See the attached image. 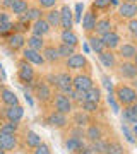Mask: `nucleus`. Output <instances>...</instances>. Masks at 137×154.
Returning a JSON list of instances; mask_svg holds the SVG:
<instances>
[{"mask_svg":"<svg viewBox=\"0 0 137 154\" xmlns=\"http://www.w3.org/2000/svg\"><path fill=\"white\" fill-rule=\"evenodd\" d=\"M113 96L115 99L118 101V105L127 108V106H132L134 103H137V93L134 91L130 84H117L115 88H113Z\"/></svg>","mask_w":137,"mask_h":154,"instance_id":"1","label":"nucleus"},{"mask_svg":"<svg viewBox=\"0 0 137 154\" xmlns=\"http://www.w3.org/2000/svg\"><path fill=\"white\" fill-rule=\"evenodd\" d=\"M17 79L21 84H27L33 86L34 79H36V72H34V65L29 63L27 60H19L17 62Z\"/></svg>","mask_w":137,"mask_h":154,"instance_id":"2","label":"nucleus"},{"mask_svg":"<svg viewBox=\"0 0 137 154\" xmlns=\"http://www.w3.org/2000/svg\"><path fill=\"white\" fill-rule=\"evenodd\" d=\"M33 96L38 99L41 105L50 103V101L53 99V91H51V86H50L45 79H39V81L33 82Z\"/></svg>","mask_w":137,"mask_h":154,"instance_id":"3","label":"nucleus"},{"mask_svg":"<svg viewBox=\"0 0 137 154\" xmlns=\"http://www.w3.org/2000/svg\"><path fill=\"white\" fill-rule=\"evenodd\" d=\"M51 105H53V110L62 111V113H65V115L74 113V103H72V99L69 98L67 94L60 93V91H57V93L53 94Z\"/></svg>","mask_w":137,"mask_h":154,"instance_id":"4","label":"nucleus"},{"mask_svg":"<svg viewBox=\"0 0 137 154\" xmlns=\"http://www.w3.org/2000/svg\"><path fill=\"white\" fill-rule=\"evenodd\" d=\"M45 123L48 127H51V128L62 130V128H65V127L69 125V115L62 113V111L51 110L48 115H46V118H45Z\"/></svg>","mask_w":137,"mask_h":154,"instance_id":"5","label":"nucleus"},{"mask_svg":"<svg viewBox=\"0 0 137 154\" xmlns=\"http://www.w3.org/2000/svg\"><path fill=\"white\" fill-rule=\"evenodd\" d=\"M118 75L122 79H127V81H132V79H135L137 77V65L134 63L132 60H122L118 65Z\"/></svg>","mask_w":137,"mask_h":154,"instance_id":"6","label":"nucleus"},{"mask_svg":"<svg viewBox=\"0 0 137 154\" xmlns=\"http://www.w3.org/2000/svg\"><path fill=\"white\" fill-rule=\"evenodd\" d=\"M74 89V77L69 72H60L57 74V91L64 94H69Z\"/></svg>","mask_w":137,"mask_h":154,"instance_id":"7","label":"nucleus"},{"mask_svg":"<svg viewBox=\"0 0 137 154\" xmlns=\"http://www.w3.org/2000/svg\"><path fill=\"white\" fill-rule=\"evenodd\" d=\"M84 139L89 140V142H96L99 139H104V132L101 125L96 123V122H91L88 127H86V130H84Z\"/></svg>","mask_w":137,"mask_h":154,"instance_id":"8","label":"nucleus"},{"mask_svg":"<svg viewBox=\"0 0 137 154\" xmlns=\"http://www.w3.org/2000/svg\"><path fill=\"white\" fill-rule=\"evenodd\" d=\"M93 86H94V81L89 74L81 72V74L74 75V89H77V91H86L88 93Z\"/></svg>","mask_w":137,"mask_h":154,"instance_id":"9","label":"nucleus"},{"mask_svg":"<svg viewBox=\"0 0 137 154\" xmlns=\"http://www.w3.org/2000/svg\"><path fill=\"white\" fill-rule=\"evenodd\" d=\"M65 67L69 70H81L84 67H89V63H88L86 55H82V53H74L72 57H69L65 60Z\"/></svg>","mask_w":137,"mask_h":154,"instance_id":"10","label":"nucleus"},{"mask_svg":"<svg viewBox=\"0 0 137 154\" xmlns=\"http://www.w3.org/2000/svg\"><path fill=\"white\" fill-rule=\"evenodd\" d=\"M118 17L123 21H130L137 17V4L132 2H122L118 5Z\"/></svg>","mask_w":137,"mask_h":154,"instance_id":"11","label":"nucleus"},{"mask_svg":"<svg viewBox=\"0 0 137 154\" xmlns=\"http://www.w3.org/2000/svg\"><path fill=\"white\" fill-rule=\"evenodd\" d=\"M0 144L7 152H14L19 149V137L17 134H2L0 132Z\"/></svg>","mask_w":137,"mask_h":154,"instance_id":"12","label":"nucleus"},{"mask_svg":"<svg viewBox=\"0 0 137 154\" xmlns=\"http://www.w3.org/2000/svg\"><path fill=\"white\" fill-rule=\"evenodd\" d=\"M22 58L27 60L29 63H33V65H45L46 63L43 53L33 48H22Z\"/></svg>","mask_w":137,"mask_h":154,"instance_id":"13","label":"nucleus"},{"mask_svg":"<svg viewBox=\"0 0 137 154\" xmlns=\"http://www.w3.org/2000/svg\"><path fill=\"white\" fill-rule=\"evenodd\" d=\"M4 118L11 122H21L24 118V108L21 105H14V106H4Z\"/></svg>","mask_w":137,"mask_h":154,"instance_id":"14","label":"nucleus"},{"mask_svg":"<svg viewBox=\"0 0 137 154\" xmlns=\"http://www.w3.org/2000/svg\"><path fill=\"white\" fill-rule=\"evenodd\" d=\"M96 22H98V14H94L91 9H89L84 16H82V29H84V33H88V34H93L94 33V29H96Z\"/></svg>","mask_w":137,"mask_h":154,"instance_id":"15","label":"nucleus"},{"mask_svg":"<svg viewBox=\"0 0 137 154\" xmlns=\"http://www.w3.org/2000/svg\"><path fill=\"white\" fill-rule=\"evenodd\" d=\"M74 28V14L67 4L60 7V29H72Z\"/></svg>","mask_w":137,"mask_h":154,"instance_id":"16","label":"nucleus"},{"mask_svg":"<svg viewBox=\"0 0 137 154\" xmlns=\"http://www.w3.org/2000/svg\"><path fill=\"white\" fill-rule=\"evenodd\" d=\"M0 101H2V105L4 106H14V105H19V98H17V94L12 91L11 88H0Z\"/></svg>","mask_w":137,"mask_h":154,"instance_id":"17","label":"nucleus"},{"mask_svg":"<svg viewBox=\"0 0 137 154\" xmlns=\"http://www.w3.org/2000/svg\"><path fill=\"white\" fill-rule=\"evenodd\" d=\"M117 55L122 60H134V57L137 55V46L134 43H122L117 48Z\"/></svg>","mask_w":137,"mask_h":154,"instance_id":"18","label":"nucleus"},{"mask_svg":"<svg viewBox=\"0 0 137 154\" xmlns=\"http://www.w3.org/2000/svg\"><path fill=\"white\" fill-rule=\"evenodd\" d=\"M99 62L103 63L104 69H117L118 62H117V53H113V50H104L98 55Z\"/></svg>","mask_w":137,"mask_h":154,"instance_id":"19","label":"nucleus"},{"mask_svg":"<svg viewBox=\"0 0 137 154\" xmlns=\"http://www.w3.org/2000/svg\"><path fill=\"white\" fill-rule=\"evenodd\" d=\"M101 39H103V43H104V46H106V50H117L122 45L120 34L117 33L115 29H113V31H110V33H106L104 36H101Z\"/></svg>","mask_w":137,"mask_h":154,"instance_id":"20","label":"nucleus"},{"mask_svg":"<svg viewBox=\"0 0 137 154\" xmlns=\"http://www.w3.org/2000/svg\"><path fill=\"white\" fill-rule=\"evenodd\" d=\"M7 45H9V48H12V50H21V48L26 46V36L22 33H16V31H14L12 34L7 36Z\"/></svg>","mask_w":137,"mask_h":154,"instance_id":"21","label":"nucleus"},{"mask_svg":"<svg viewBox=\"0 0 137 154\" xmlns=\"http://www.w3.org/2000/svg\"><path fill=\"white\" fill-rule=\"evenodd\" d=\"M50 31H51V26L48 24V21H46L45 17L34 21L33 26H31V33L36 34V36H45V34H48Z\"/></svg>","mask_w":137,"mask_h":154,"instance_id":"22","label":"nucleus"},{"mask_svg":"<svg viewBox=\"0 0 137 154\" xmlns=\"http://www.w3.org/2000/svg\"><path fill=\"white\" fill-rule=\"evenodd\" d=\"M84 146H86V144H84V137H74V135H69V139L65 140V149L70 154L79 152Z\"/></svg>","mask_w":137,"mask_h":154,"instance_id":"23","label":"nucleus"},{"mask_svg":"<svg viewBox=\"0 0 137 154\" xmlns=\"http://www.w3.org/2000/svg\"><path fill=\"white\" fill-rule=\"evenodd\" d=\"M110 31H113V22L110 17H101L98 19L96 22V29H94V34H98V36H104L106 33Z\"/></svg>","mask_w":137,"mask_h":154,"instance_id":"24","label":"nucleus"},{"mask_svg":"<svg viewBox=\"0 0 137 154\" xmlns=\"http://www.w3.org/2000/svg\"><path fill=\"white\" fill-rule=\"evenodd\" d=\"M88 43H89V48L93 50L96 55H99L101 51H104V50H106V46H104L101 36H98V34H94V33L88 36Z\"/></svg>","mask_w":137,"mask_h":154,"instance_id":"25","label":"nucleus"},{"mask_svg":"<svg viewBox=\"0 0 137 154\" xmlns=\"http://www.w3.org/2000/svg\"><path fill=\"white\" fill-rule=\"evenodd\" d=\"M60 41L65 43V45H70V46H74V48L79 46V38H77V34L74 33V29H62Z\"/></svg>","mask_w":137,"mask_h":154,"instance_id":"26","label":"nucleus"},{"mask_svg":"<svg viewBox=\"0 0 137 154\" xmlns=\"http://www.w3.org/2000/svg\"><path fill=\"white\" fill-rule=\"evenodd\" d=\"M41 142H43V140H41V137H39L34 130H27L26 135H24V146H26L27 149H31V151H33V149H36Z\"/></svg>","mask_w":137,"mask_h":154,"instance_id":"27","label":"nucleus"},{"mask_svg":"<svg viewBox=\"0 0 137 154\" xmlns=\"http://www.w3.org/2000/svg\"><path fill=\"white\" fill-rule=\"evenodd\" d=\"M43 57L45 60L48 62V63H57V62L60 60V55H58V50H57V46L55 45H46L43 48Z\"/></svg>","mask_w":137,"mask_h":154,"instance_id":"28","label":"nucleus"},{"mask_svg":"<svg viewBox=\"0 0 137 154\" xmlns=\"http://www.w3.org/2000/svg\"><path fill=\"white\" fill-rule=\"evenodd\" d=\"M91 122H93L91 115H89V113H86V111H82V110L76 111V113L72 115V123H74V125H77V127H84V125L88 127Z\"/></svg>","mask_w":137,"mask_h":154,"instance_id":"29","label":"nucleus"},{"mask_svg":"<svg viewBox=\"0 0 137 154\" xmlns=\"http://www.w3.org/2000/svg\"><path fill=\"white\" fill-rule=\"evenodd\" d=\"M26 45L27 48L38 50V51H43V48L46 46L45 45V36H36V34H31L29 38H26Z\"/></svg>","mask_w":137,"mask_h":154,"instance_id":"30","label":"nucleus"},{"mask_svg":"<svg viewBox=\"0 0 137 154\" xmlns=\"http://www.w3.org/2000/svg\"><path fill=\"white\" fill-rule=\"evenodd\" d=\"M45 19L48 21V24L51 26V29H60V11L57 9H50L46 14H45Z\"/></svg>","mask_w":137,"mask_h":154,"instance_id":"31","label":"nucleus"},{"mask_svg":"<svg viewBox=\"0 0 137 154\" xmlns=\"http://www.w3.org/2000/svg\"><path fill=\"white\" fill-rule=\"evenodd\" d=\"M19 122H11V120H4L0 122V132L2 134H17L19 132Z\"/></svg>","mask_w":137,"mask_h":154,"instance_id":"32","label":"nucleus"},{"mask_svg":"<svg viewBox=\"0 0 137 154\" xmlns=\"http://www.w3.org/2000/svg\"><path fill=\"white\" fill-rule=\"evenodd\" d=\"M29 2H27V0H17L16 4H14V5L11 7V12L12 14H14V16H22V14H26L27 11H29Z\"/></svg>","mask_w":137,"mask_h":154,"instance_id":"33","label":"nucleus"},{"mask_svg":"<svg viewBox=\"0 0 137 154\" xmlns=\"http://www.w3.org/2000/svg\"><path fill=\"white\" fill-rule=\"evenodd\" d=\"M111 7L113 5H111L110 0H94L93 4H91V11H93L94 14H98V12H108Z\"/></svg>","mask_w":137,"mask_h":154,"instance_id":"34","label":"nucleus"},{"mask_svg":"<svg viewBox=\"0 0 137 154\" xmlns=\"http://www.w3.org/2000/svg\"><path fill=\"white\" fill-rule=\"evenodd\" d=\"M57 50H58V55H60V58H69V57H72L74 53H77L76 48L74 46H70V45H65V43H58L57 45Z\"/></svg>","mask_w":137,"mask_h":154,"instance_id":"35","label":"nucleus"},{"mask_svg":"<svg viewBox=\"0 0 137 154\" xmlns=\"http://www.w3.org/2000/svg\"><path fill=\"white\" fill-rule=\"evenodd\" d=\"M67 96L72 99V103H77L79 106H81L82 103L88 99V93H86V91H77V89H72V91L67 94Z\"/></svg>","mask_w":137,"mask_h":154,"instance_id":"36","label":"nucleus"},{"mask_svg":"<svg viewBox=\"0 0 137 154\" xmlns=\"http://www.w3.org/2000/svg\"><path fill=\"white\" fill-rule=\"evenodd\" d=\"M89 147L93 149L94 154H104L106 149H108V140H106V139H99V140H96V142H91Z\"/></svg>","mask_w":137,"mask_h":154,"instance_id":"37","label":"nucleus"},{"mask_svg":"<svg viewBox=\"0 0 137 154\" xmlns=\"http://www.w3.org/2000/svg\"><path fill=\"white\" fill-rule=\"evenodd\" d=\"M81 110L86 111V113H89V115H94V113H98V110H99V103L86 99V101L81 105Z\"/></svg>","mask_w":137,"mask_h":154,"instance_id":"38","label":"nucleus"},{"mask_svg":"<svg viewBox=\"0 0 137 154\" xmlns=\"http://www.w3.org/2000/svg\"><path fill=\"white\" fill-rule=\"evenodd\" d=\"M108 154H125V149L118 140H108V149H106Z\"/></svg>","mask_w":137,"mask_h":154,"instance_id":"39","label":"nucleus"},{"mask_svg":"<svg viewBox=\"0 0 137 154\" xmlns=\"http://www.w3.org/2000/svg\"><path fill=\"white\" fill-rule=\"evenodd\" d=\"M26 14H27V17H29V21L34 22V21H38V19L43 17V9L39 5H33V7H29V11H27Z\"/></svg>","mask_w":137,"mask_h":154,"instance_id":"40","label":"nucleus"},{"mask_svg":"<svg viewBox=\"0 0 137 154\" xmlns=\"http://www.w3.org/2000/svg\"><path fill=\"white\" fill-rule=\"evenodd\" d=\"M88 99L89 101H96V103H99V101H101V89H99L98 86H93V88L88 91Z\"/></svg>","mask_w":137,"mask_h":154,"instance_id":"41","label":"nucleus"},{"mask_svg":"<svg viewBox=\"0 0 137 154\" xmlns=\"http://www.w3.org/2000/svg\"><path fill=\"white\" fill-rule=\"evenodd\" d=\"M57 4H58V0H38V5L41 7V9H46V11L55 9Z\"/></svg>","mask_w":137,"mask_h":154,"instance_id":"42","label":"nucleus"},{"mask_svg":"<svg viewBox=\"0 0 137 154\" xmlns=\"http://www.w3.org/2000/svg\"><path fill=\"white\" fill-rule=\"evenodd\" d=\"M127 29H129V33L137 39V17L135 19H130V21H127Z\"/></svg>","mask_w":137,"mask_h":154,"instance_id":"43","label":"nucleus"},{"mask_svg":"<svg viewBox=\"0 0 137 154\" xmlns=\"http://www.w3.org/2000/svg\"><path fill=\"white\" fill-rule=\"evenodd\" d=\"M33 154H51V149H50L48 144L41 142L36 149H33Z\"/></svg>","mask_w":137,"mask_h":154,"instance_id":"44","label":"nucleus"},{"mask_svg":"<svg viewBox=\"0 0 137 154\" xmlns=\"http://www.w3.org/2000/svg\"><path fill=\"white\" fill-rule=\"evenodd\" d=\"M82 11H84V5L81 2L76 5V14H74V22H81L82 21Z\"/></svg>","mask_w":137,"mask_h":154,"instance_id":"45","label":"nucleus"},{"mask_svg":"<svg viewBox=\"0 0 137 154\" xmlns=\"http://www.w3.org/2000/svg\"><path fill=\"white\" fill-rule=\"evenodd\" d=\"M7 22H12V19H11V14L7 11H0V24H7Z\"/></svg>","mask_w":137,"mask_h":154,"instance_id":"46","label":"nucleus"},{"mask_svg":"<svg viewBox=\"0 0 137 154\" xmlns=\"http://www.w3.org/2000/svg\"><path fill=\"white\" fill-rule=\"evenodd\" d=\"M45 81L51 86V88H55L57 89V74H48V75L45 77Z\"/></svg>","mask_w":137,"mask_h":154,"instance_id":"47","label":"nucleus"},{"mask_svg":"<svg viewBox=\"0 0 137 154\" xmlns=\"http://www.w3.org/2000/svg\"><path fill=\"white\" fill-rule=\"evenodd\" d=\"M108 103L110 105H111V108H113V113H118V101H117L115 99V96H113V94H111V96H108Z\"/></svg>","mask_w":137,"mask_h":154,"instance_id":"48","label":"nucleus"},{"mask_svg":"<svg viewBox=\"0 0 137 154\" xmlns=\"http://www.w3.org/2000/svg\"><path fill=\"white\" fill-rule=\"evenodd\" d=\"M101 81H103L104 88H106L110 93L113 94V84H111V81H110V77H108V75H103V77H101Z\"/></svg>","mask_w":137,"mask_h":154,"instance_id":"49","label":"nucleus"},{"mask_svg":"<svg viewBox=\"0 0 137 154\" xmlns=\"http://www.w3.org/2000/svg\"><path fill=\"white\" fill-rule=\"evenodd\" d=\"M16 2H17V0H2V2H0V5H2L4 11H11V7L14 5Z\"/></svg>","mask_w":137,"mask_h":154,"instance_id":"50","label":"nucleus"},{"mask_svg":"<svg viewBox=\"0 0 137 154\" xmlns=\"http://www.w3.org/2000/svg\"><path fill=\"white\" fill-rule=\"evenodd\" d=\"M129 108V111H130V115H132V118H134V122L137 123V103H134L132 106H127Z\"/></svg>","mask_w":137,"mask_h":154,"instance_id":"51","label":"nucleus"},{"mask_svg":"<svg viewBox=\"0 0 137 154\" xmlns=\"http://www.w3.org/2000/svg\"><path fill=\"white\" fill-rule=\"evenodd\" d=\"M76 154H94V152H93V149L89 147V146H84V147H82L79 152H76Z\"/></svg>","mask_w":137,"mask_h":154,"instance_id":"52","label":"nucleus"},{"mask_svg":"<svg viewBox=\"0 0 137 154\" xmlns=\"http://www.w3.org/2000/svg\"><path fill=\"white\" fill-rule=\"evenodd\" d=\"M130 86H132V88H134V91H135V93H137V77H135V79H132V81H130Z\"/></svg>","mask_w":137,"mask_h":154,"instance_id":"53","label":"nucleus"},{"mask_svg":"<svg viewBox=\"0 0 137 154\" xmlns=\"http://www.w3.org/2000/svg\"><path fill=\"white\" fill-rule=\"evenodd\" d=\"M110 2H111V5H113V7H118L122 4L120 0H110Z\"/></svg>","mask_w":137,"mask_h":154,"instance_id":"54","label":"nucleus"},{"mask_svg":"<svg viewBox=\"0 0 137 154\" xmlns=\"http://www.w3.org/2000/svg\"><path fill=\"white\" fill-rule=\"evenodd\" d=\"M0 154H7V151L4 149V146H2V144H0Z\"/></svg>","mask_w":137,"mask_h":154,"instance_id":"55","label":"nucleus"},{"mask_svg":"<svg viewBox=\"0 0 137 154\" xmlns=\"http://www.w3.org/2000/svg\"><path fill=\"white\" fill-rule=\"evenodd\" d=\"M123 2H132V4H137V0H123Z\"/></svg>","mask_w":137,"mask_h":154,"instance_id":"56","label":"nucleus"},{"mask_svg":"<svg viewBox=\"0 0 137 154\" xmlns=\"http://www.w3.org/2000/svg\"><path fill=\"white\" fill-rule=\"evenodd\" d=\"M132 62H134V63H135V65H137V55L134 57V60H132Z\"/></svg>","mask_w":137,"mask_h":154,"instance_id":"57","label":"nucleus"},{"mask_svg":"<svg viewBox=\"0 0 137 154\" xmlns=\"http://www.w3.org/2000/svg\"><path fill=\"white\" fill-rule=\"evenodd\" d=\"M104 154H108V152H104Z\"/></svg>","mask_w":137,"mask_h":154,"instance_id":"58","label":"nucleus"}]
</instances>
